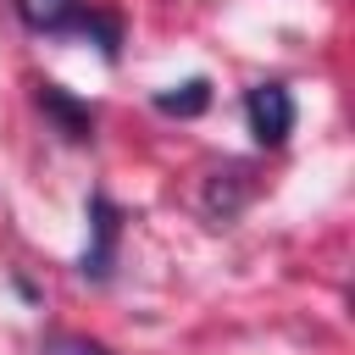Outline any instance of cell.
I'll list each match as a JSON object with an SVG mask.
<instances>
[{
	"mask_svg": "<svg viewBox=\"0 0 355 355\" xmlns=\"http://www.w3.org/2000/svg\"><path fill=\"white\" fill-rule=\"evenodd\" d=\"M205 105H211V83L205 78H183V83H172V89L155 94V111L161 116H200Z\"/></svg>",
	"mask_w": 355,
	"mask_h": 355,
	"instance_id": "6",
	"label": "cell"
},
{
	"mask_svg": "<svg viewBox=\"0 0 355 355\" xmlns=\"http://www.w3.org/2000/svg\"><path fill=\"white\" fill-rule=\"evenodd\" d=\"M294 94H288V83H255L250 94H244V122H250V133H255V144L261 150H277L288 133H294Z\"/></svg>",
	"mask_w": 355,
	"mask_h": 355,
	"instance_id": "1",
	"label": "cell"
},
{
	"mask_svg": "<svg viewBox=\"0 0 355 355\" xmlns=\"http://www.w3.org/2000/svg\"><path fill=\"white\" fill-rule=\"evenodd\" d=\"M89 227H94V244L83 250V277L105 283L116 261V233H122V211L111 205V194H89Z\"/></svg>",
	"mask_w": 355,
	"mask_h": 355,
	"instance_id": "2",
	"label": "cell"
},
{
	"mask_svg": "<svg viewBox=\"0 0 355 355\" xmlns=\"http://www.w3.org/2000/svg\"><path fill=\"white\" fill-rule=\"evenodd\" d=\"M39 355H111V349L100 338H89V333H50L39 344Z\"/></svg>",
	"mask_w": 355,
	"mask_h": 355,
	"instance_id": "7",
	"label": "cell"
},
{
	"mask_svg": "<svg viewBox=\"0 0 355 355\" xmlns=\"http://www.w3.org/2000/svg\"><path fill=\"white\" fill-rule=\"evenodd\" d=\"M244 200H250V172H244V166L211 172V183H205V211H211V216H222V222H227Z\"/></svg>",
	"mask_w": 355,
	"mask_h": 355,
	"instance_id": "5",
	"label": "cell"
},
{
	"mask_svg": "<svg viewBox=\"0 0 355 355\" xmlns=\"http://www.w3.org/2000/svg\"><path fill=\"white\" fill-rule=\"evenodd\" d=\"M33 100H39V111H44L72 144L94 139V105H89V100H72L61 83H33Z\"/></svg>",
	"mask_w": 355,
	"mask_h": 355,
	"instance_id": "3",
	"label": "cell"
},
{
	"mask_svg": "<svg viewBox=\"0 0 355 355\" xmlns=\"http://www.w3.org/2000/svg\"><path fill=\"white\" fill-rule=\"evenodd\" d=\"M17 17L33 33H72L83 17V0H17Z\"/></svg>",
	"mask_w": 355,
	"mask_h": 355,
	"instance_id": "4",
	"label": "cell"
}]
</instances>
